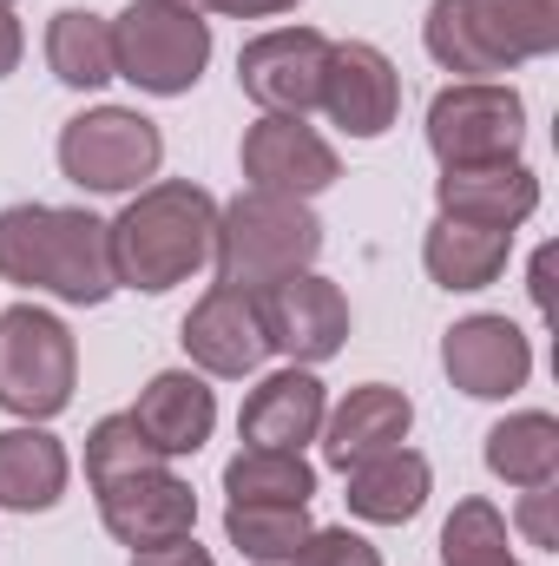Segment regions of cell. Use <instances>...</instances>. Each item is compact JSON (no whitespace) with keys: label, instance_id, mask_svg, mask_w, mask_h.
<instances>
[{"label":"cell","instance_id":"obj_28","mask_svg":"<svg viewBox=\"0 0 559 566\" xmlns=\"http://www.w3.org/2000/svg\"><path fill=\"white\" fill-rule=\"evenodd\" d=\"M507 521L494 501H461L441 527V566H494L507 560Z\"/></svg>","mask_w":559,"mask_h":566},{"label":"cell","instance_id":"obj_23","mask_svg":"<svg viewBox=\"0 0 559 566\" xmlns=\"http://www.w3.org/2000/svg\"><path fill=\"white\" fill-rule=\"evenodd\" d=\"M487 474L507 488H553L559 474V422L547 409H520L487 428Z\"/></svg>","mask_w":559,"mask_h":566},{"label":"cell","instance_id":"obj_4","mask_svg":"<svg viewBox=\"0 0 559 566\" xmlns=\"http://www.w3.org/2000/svg\"><path fill=\"white\" fill-rule=\"evenodd\" d=\"M316 258H323V224H316V211L303 198L244 185L231 205H218V238H211L218 283L257 296L271 283L309 271Z\"/></svg>","mask_w":559,"mask_h":566},{"label":"cell","instance_id":"obj_34","mask_svg":"<svg viewBox=\"0 0 559 566\" xmlns=\"http://www.w3.org/2000/svg\"><path fill=\"white\" fill-rule=\"evenodd\" d=\"M494 566H520V560H514V554H507V560H494Z\"/></svg>","mask_w":559,"mask_h":566},{"label":"cell","instance_id":"obj_36","mask_svg":"<svg viewBox=\"0 0 559 566\" xmlns=\"http://www.w3.org/2000/svg\"><path fill=\"white\" fill-rule=\"evenodd\" d=\"M0 7H13V0H0Z\"/></svg>","mask_w":559,"mask_h":566},{"label":"cell","instance_id":"obj_30","mask_svg":"<svg viewBox=\"0 0 559 566\" xmlns=\"http://www.w3.org/2000/svg\"><path fill=\"white\" fill-rule=\"evenodd\" d=\"M553 488H527V501H520V527H527V541L534 547H547V554H559V527H553Z\"/></svg>","mask_w":559,"mask_h":566},{"label":"cell","instance_id":"obj_29","mask_svg":"<svg viewBox=\"0 0 559 566\" xmlns=\"http://www.w3.org/2000/svg\"><path fill=\"white\" fill-rule=\"evenodd\" d=\"M289 566H382V554L349 527H309V541L296 547Z\"/></svg>","mask_w":559,"mask_h":566},{"label":"cell","instance_id":"obj_16","mask_svg":"<svg viewBox=\"0 0 559 566\" xmlns=\"http://www.w3.org/2000/svg\"><path fill=\"white\" fill-rule=\"evenodd\" d=\"M434 205L454 224H481V231H520L540 211V178L520 158H494V165H447L434 178Z\"/></svg>","mask_w":559,"mask_h":566},{"label":"cell","instance_id":"obj_6","mask_svg":"<svg viewBox=\"0 0 559 566\" xmlns=\"http://www.w3.org/2000/svg\"><path fill=\"white\" fill-rule=\"evenodd\" d=\"M73 382H80L73 329L40 303L0 310V409L20 422H53L73 402Z\"/></svg>","mask_w":559,"mask_h":566},{"label":"cell","instance_id":"obj_32","mask_svg":"<svg viewBox=\"0 0 559 566\" xmlns=\"http://www.w3.org/2000/svg\"><path fill=\"white\" fill-rule=\"evenodd\" d=\"M231 13V20H271V13H289L296 0H198V13Z\"/></svg>","mask_w":559,"mask_h":566},{"label":"cell","instance_id":"obj_25","mask_svg":"<svg viewBox=\"0 0 559 566\" xmlns=\"http://www.w3.org/2000/svg\"><path fill=\"white\" fill-rule=\"evenodd\" d=\"M224 541L257 566H289L296 547L309 541V507H283V501H231L224 507Z\"/></svg>","mask_w":559,"mask_h":566},{"label":"cell","instance_id":"obj_7","mask_svg":"<svg viewBox=\"0 0 559 566\" xmlns=\"http://www.w3.org/2000/svg\"><path fill=\"white\" fill-rule=\"evenodd\" d=\"M527 139V106L500 80H454L428 99V151L447 165H494L520 158Z\"/></svg>","mask_w":559,"mask_h":566},{"label":"cell","instance_id":"obj_15","mask_svg":"<svg viewBox=\"0 0 559 566\" xmlns=\"http://www.w3.org/2000/svg\"><path fill=\"white\" fill-rule=\"evenodd\" d=\"M99 521L119 547H165V541H184L198 527V494L191 481H178L171 468H145V474H126L113 488H99Z\"/></svg>","mask_w":559,"mask_h":566},{"label":"cell","instance_id":"obj_3","mask_svg":"<svg viewBox=\"0 0 559 566\" xmlns=\"http://www.w3.org/2000/svg\"><path fill=\"white\" fill-rule=\"evenodd\" d=\"M421 46L441 73L494 80L559 46V0H434Z\"/></svg>","mask_w":559,"mask_h":566},{"label":"cell","instance_id":"obj_20","mask_svg":"<svg viewBox=\"0 0 559 566\" xmlns=\"http://www.w3.org/2000/svg\"><path fill=\"white\" fill-rule=\"evenodd\" d=\"M342 501L356 521H376V527H402L428 507V488H434V468L421 461L415 448H389V454H369L356 468H342Z\"/></svg>","mask_w":559,"mask_h":566},{"label":"cell","instance_id":"obj_21","mask_svg":"<svg viewBox=\"0 0 559 566\" xmlns=\"http://www.w3.org/2000/svg\"><path fill=\"white\" fill-rule=\"evenodd\" d=\"M66 474H73L66 448L40 422L0 428V507L7 514H46V507H60Z\"/></svg>","mask_w":559,"mask_h":566},{"label":"cell","instance_id":"obj_26","mask_svg":"<svg viewBox=\"0 0 559 566\" xmlns=\"http://www.w3.org/2000/svg\"><path fill=\"white\" fill-rule=\"evenodd\" d=\"M224 494L231 501H283V507H309L316 494V468L289 448H238L224 461Z\"/></svg>","mask_w":559,"mask_h":566},{"label":"cell","instance_id":"obj_31","mask_svg":"<svg viewBox=\"0 0 559 566\" xmlns=\"http://www.w3.org/2000/svg\"><path fill=\"white\" fill-rule=\"evenodd\" d=\"M133 566H218L191 534L184 541H165V547H145V554H133Z\"/></svg>","mask_w":559,"mask_h":566},{"label":"cell","instance_id":"obj_27","mask_svg":"<svg viewBox=\"0 0 559 566\" xmlns=\"http://www.w3.org/2000/svg\"><path fill=\"white\" fill-rule=\"evenodd\" d=\"M145 468H171V461L145 441V428L133 416L93 422V434H86V481H93V494L113 488V481H126V474H145Z\"/></svg>","mask_w":559,"mask_h":566},{"label":"cell","instance_id":"obj_18","mask_svg":"<svg viewBox=\"0 0 559 566\" xmlns=\"http://www.w3.org/2000/svg\"><path fill=\"white\" fill-rule=\"evenodd\" d=\"M409 428H415V402H409L402 389L362 382V389H349V396L323 416V461H329V468H356V461H369V454L402 448Z\"/></svg>","mask_w":559,"mask_h":566},{"label":"cell","instance_id":"obj_35","mask_svg":"<svg viewBox=\"0 0 559 566\" xmlns=\"http://www.w3.org/2000/svg\"><path fill=\"white\" fill-rule=\"evenodd\" d=\"M184 7H198V0H184Z\"/></svg>","mask_w":559,"mask_h":566},{"label":"cell","instance_id":"obj_9","mask_svg":"<svg viewBox=\"0 0 559 566\" xmlns=\"http://www.w3.org/2000/svg\"><path fill=\"white\" fill-rule=\"evenodd\" d=\"M257 323L277 356H289L296 369H316L349 343V296L316 271H296V277L257 290Z\"/></svg>","mask_w":559,"mask_h":566},{"label":"cell","instance_id":"obj_22","mask_svg":"<svg viewBox=\"0 0 559 566\" xmlns=\"http://www.w3.org/2000/svg\"><path fill=\"white\" fill-rule=\"evenodd\" d=\"M514 258V231H481V224H454L434 218L421 238V264L441 290H487Z\"/></svg>","mask_w":559,"mask_h":566},{"label":"cell","instance_id":"obj_13","mask_svg":"<svg viewBox=\"0 0 559 566\" xmlns=\"http://www.w3.org/2000/svg\"><path fill=\"white\" fill-rule=\"evenodd\" d=\"M238 158H244V178H251L257 191H283V198H303V205L342 178L336 145L323 139L316 126L289 119V113H264V119L244 133V151H238Z\"/></svg>","mask_w":559,"mask_h":566},{"label":"cell","instance_id":"obj_24","mask_svg":"<svg viewBox=\"0 0 559 566\" xmlns=\"http://www.w3.org/2000/svg\"><path fill=\"white\" fill-rule=\"evenodd\" d=\"M46 66L60 86L73 93H93L113 80V20L86 13V7H60L46 20Z\"/></svg>","mask_w":559,"mask_h":566},{"label":"cell","instance_id":"obj_33","mask_svg":"<svg viewBox=\"0 0 559 566\" xmlns=\"http://www.w3.org/2000/svg\"><path fill=\"white\" fill-rule=\"evenodd\" d=\"M20 53H27V33H20V20H13V13L0 7V80H7V73L20 66Z\"/></svg>","mask_w":559,"mask_h":566},{"label":"cell","instance_id":"obj_19","mask_svg":"<svg viewBox=\"0 0 559 566\" xmlns=\"http://www.w3.org/2000/svg\"><path fill=\"white\" fill-rule=\"evenodd\" d=\"M323 416H329L323 382H316L309 369L289 363V369L264 376V382L244 396L238 434H244V448H289V454H303V441L323 434Z\"/></svg>","mask_w":559,"mask_h":566},{"label":"cell","instance_id":"obj_8","mask_svg":"<svg viewBox=\"0 0 559 566\" xmlns=\"http://www.w3.org/2000/svg\"><path fill=\"white\" fill-rule=\"evenodd\" d=\"M158 158L165 139L133 106H93L60 126V171L80 191H139L145 178H158Z\"/></svg>","mask_w":559,"mask_h":566},{"label":"cell","instance_id":"obj_10","mask_svg":"<svg viewBox=\"0 0 559 566\" xmlns=\"http://www.w3.org/2000/svg\"><path fill=\"white\" fill-rule=\"evenodd\" d=\"M329 46L316 27H271L257 33L244 53H238V86L251 106L264 113H289L303 119L316 99H323V66H329Z\"/></svg>","mask_w":559,"mask_h":566},{"label":"cell","instance_id":"obj_1","mask_svg":"<svg viewBox=\"0 0 559 566\" xmlns=\"http://www.w3.org/2000/svg\"><path fill=\"white\" fill-rule=\"evenodd\" d=\"M0 277L40 290L53 303H73V310L106 303L119 290L106 218L80 205H7L0 211Z\"/></svg>","mask_w":559,"mask_h":566},{"label":"cell","instance_id":"obj_2","mask_svg":"<svg viewBox=\"0 0 559 566\" xmlns=\"http://www.w3.org/2000/svg\"><path fill=\"white\" fill-rule=\"evenodd\" d=\"M113 238V277L119 290L165 296L178 283H191L211 264V238H218V198L191 178H158L126 198V211L106 224Z\"/></svg>","mask_w":559,"mask_h":566},{"label":"cell","instance_id":"obj_5","mask_svg":"<svg viewBox=\"0 0 559 566\" xmlns=\"http://www.w3.org/2000/svg\"><path fill=\"white\" fill-rule=\"evenodd\" d=\"M211 66V20L184 0H133L113 20V80H133L139 93L178 99Z\"/></svg>","mask_w":559,"mask_h":566},{"label":"cell","instance_id":"obj_14","mask_svg":"<svg viewBox=\"0 0 559 566\" xmlns=\"http://www.w3.org/2000/svg\"><path fill=\"white\" fill-rule=\"evenodd\" d=\"M178 343H184V356H191L204 376H224V382L251 376V369L271 356L264 323H257V296H251V290H231V283H211V290L191 303Z\"/></svg>","mask_w":559,"mask_h":566},{"label":"cell","instance_id":"obj_12","mask_svg":"<svg viewBox=\"0 0 559 566\" xmlns=\"http://www.w3.org/2000/svg\"><path fill=\"white\" fill-rule=\"evenodd\" d=\"M441 369L461 396L474 402H507L514 389H527L534 376V343L520 323L507 316H461L447 336H441Z\"/></svg>","mask_w":559,"mask_h":566},{"label":"cell","instance_id":"obj_17","mask_svg":"<svg viewBox=\"0 0 559 566\" xmlns=\"http://www.w3.org/2000/svg\"><path fill=\"white\" fill-rule=\"evenodd\" d=\"M126 416L145 428V441H151L165 461H184V454H198V448L211 441V428H218V396H211V382L191 376V369H158Z\"/></svg>","mask_w":559,"mask_h":566},{"label":"cell","instance_id":"obj_11","mask_svg":"<svg viewBox=\"0 0 559 566\" xmlns=\"http://www.w3.org/2000/svg\"><path fill=\"white\" fill-rule=\"evenodd\" d=\"M316 106L329 113L336 133H349V139H382V133L395 126V113H402V73L389 66L382 46L342 40V46H329L323 99H316Z\"/></svg>","mask_w":559,"mask_h":566}]
</instances>
